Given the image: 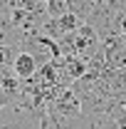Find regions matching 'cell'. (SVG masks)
Listing matches in <instances>:
<instances>
[{"label":"cell","mask_w":126,"mask_h":129,"mask_svg":"<svg viewBox=\"0 0 126 129\" xmlns=\"http://www.w3.org/2000/svg\"><path fill=\"white\" fill-rule=\"evenodd\" d=\"M37 70H40L37 57H35V55H30V52H25V50L17 55L15 62H13V75H15L17 80H22V82L32 80V77L37 75Z\"/></svg>","instance_id":"1"},{"label":"cell","mask_w":126,"mask_h":129,"mask_svg":"<svg viewBox=\"0 0 126 129\" xmlns=\"http://www.w3.org/2000/svg\"><path fill=\"white\" fill-rule=\"evenodd\" d=\"M47 15L49 17H64L69 15V0H47Z\"/></svg>","instance_id":"2"},{"label":"cell","mask_w":126,"mask_h":129,"mask_svg":"<svg viewBox=\"0 0 126 129\" xmlns=\"http://www.w3.org/2000/svg\"><path fill=\"white\" fill-rule=\"evenodd\" d=\"M10 104H15V102H13V99H10V94H8V92L0 87V112H3L5 107H10Z\"/></svg>","instance_id":"3"},{"label":"cell","mask_w":126,"mask_h":129,"mask_svg":"<svg viewBox=\"0 0 126 129\" xmlns=\"http://www.w3.org/2000/svg\"><path fill=\"white\" fill-rule=\"evenodd\" d=\"M94 3H106V0H94Z\"/></svg>","instance_id":"4"},{"label":"cell","mask_w":126,"mask_h":129,"mask_svg":"<svg viewBox=\"0 0 126 129\" xmlns=\"http://www.w3.org/2000/svg\"><path fill=\"white\" fill-rule=\"evenodd\" d=\"M106 3H114V0H106Z\"/></svg>","instance_id":"5"}]
</instances>
